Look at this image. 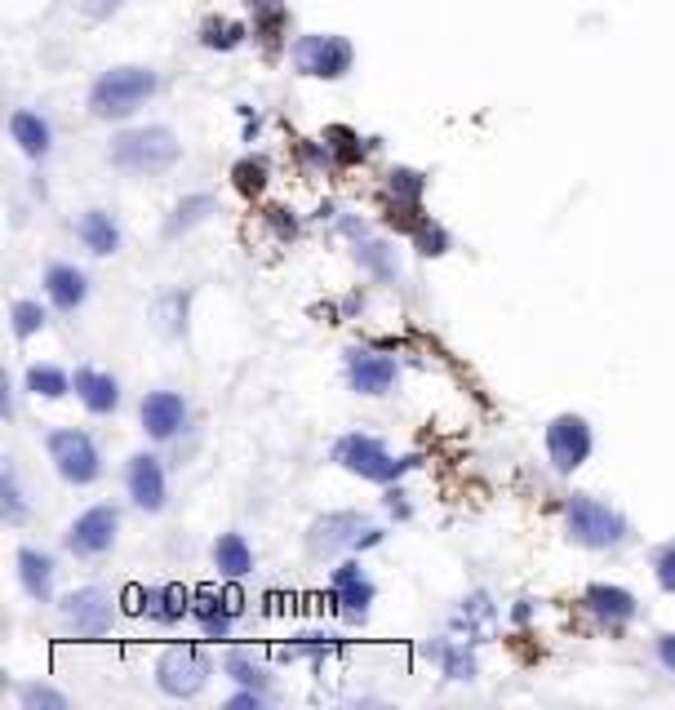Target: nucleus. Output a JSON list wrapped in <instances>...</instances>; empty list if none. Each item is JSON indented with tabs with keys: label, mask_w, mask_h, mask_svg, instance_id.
<instances>
[{
	"label": "nucleus",
	"mask_w": 675,
	"mask_h": 710,
	"mask_svg": "<svg viewBox=\"0 0 675 710\" xmlns=\"http://www.w3.org/2000/svg\"><path fill=\"white\" fill-rule=\"evenodd\" d=\"M356 63V50L347 36H333V32H311L293 41V67L311 81H343Z\"/></svg>",
	"instance_id": "6"
},
{
	"label": "nucleus",
	"mask_w": 675,
	"mask_h": 710,
	"mask_svg": "<svg viewBox=\"0 0 675 710\" xmlns=\"http://www.w3.org/2000/svg\"><path fill=\"white\" fill-rule=\"evenodd\" d=\"M125 489L134 498L138 511L147 515H160L165 502H169V484H165V467L156 453H134L129 467H125Z\"/></svg>",
	"instance_id": "12"
},
{
	"label": "nucleus",
	"mask_w": 675,
	"mask_h": 710,
	"mask_svg": "<svg viewBox=\"0 0 675 710\" xmlns=\"http://www.w3.org/2000/svg\"><path fill=\"white\" fill-rule=\"evenodd\" d=\"M28 391L41 400H63L72 391V374H63L59 365H32L28 369Z\"/></svg>",
	"instance_id": "27"
},
{
	"label": "nucleus",
	"mask_w": 675,
	"mask_h": 710,
	"mask_svg": "<svg viewBox=\"0 0 675 710\" xmlns=\"http://www.w3.org/2000/svg\"><path fill=\"white\" fill-rule=\"evenodd\" d=\"M19 706L23 710H68V692H59L50 683H23L19 688Z\"/></svg>",
	"instance_id": "31"
},
{
	"label": "nucleus",
	"mask_w": 675,
	"mask_h": 710,
	"mask_svg": "<svg viewBox=\"0 0 675 710\" xmlns=\"http://www.w3.org/2000/svg\"><path fill=\"white\" fill-rule=\"evenodd\" d=\"M54 555L50 551H37V546H23L19 551V586L28 591V599L37 604H50L54 599Z\"/></svg>",
	"instance_id": "20"
},
{
	"label": "nucleus",
	"mask_w": 675,
	"mask_h": 710,
	"mask_svg": "<svg viewBox=\"0 0 675 710\" xmlns=\"http://www.w3.org/2000/svg\"><path fill=\"white\" fill-rule=\"evenodd\" d=\"M200 45L205 50H236V45H245V28L240 23H231V19H209L205 28H200Z\"/></svg>",
	"instance_id": "28"
},
{
	"label": "nucleus",
	"mask_w": 675,
	"mask_h": 710,
	"mask_svg": "<svg viewBox=\"0 0 675 710\" xmlns=\"http://www.w3.org/2000/svg\"><path fill=\"white\" fill-rule=\"evenodd\" d=\"M138 613L152 617V622H160V626H174V622L191 617V595H187L183 586H152V591L143 595Z\"/></svg>",
	"instance_id": "22"
},
{
	"label": "nucleus",
	"mask_w": 675,
	"mask_h": 710,
	"mask_svg": "<svg viewBox=\"0 0 675 710\" xmlns=\"http://www.w3.org/2000/svg\"><path fill=\"white\" fill-rule=\"evenodd\" d=\"M76 240L94 253V258H112V253H121V222L107 213V209H85L81 218H76Z\"/></svg>",
	"instance_id": "19"
},
{
	"label": "nucleus",
	"mask_w": 675,
	"mask_h": 710,
	"mask_svg": "<svg viewBox=\"0 0 675 710\" xmlns=\"http://www.w3.org/2000/svg\"><path fill=\"white\" fill-rule=\"evenodd\" d=\"M236 613H240V604L236 599H218V595H196V604H191V617L200 622V630L209 639H227Z\"/></svg>",
	"instance_id": "23"
},
{
	"label": "nucleus",
	"mask_w": 675,
	"mask_h": 710,
	"mask_svg": "<svg viewBox=\"0 0 675 710\" xmlns=\"http://www.w3.org/2000/svg\"><path fill=\"white\" fill-rule=\"evenodd\" d=\"M333 462L361 476V480H374V484H396L405 471L418 467V458H396L378 436H365V431H352L333 445Z\"/></svg>",
	"instance_id": "4"
},
{
	"label": "nucleus",
	"mask_w": 675,
	"mask_h": 710,
	"mask_svg": "<svg viewBox=\"0 0 675 710\" xmlns=\"http://www.w3.org/2000/svg\"><path fill=\"white\" fill-rule=\"evenodd\" d=\"M138 418H143V431L165 445V440L183 436V427H187L191 414H187V400H183L178 391H152V396L143 400Z\"/></svg>",
	"instance_id": "16"
},
{
	"label": "nucleus",
	"mask_w": 675,
	"mask_h": 710,
	"mask_svg": "<svg viewBox=\"0 0 675 710\" xmlns=\"http://www.w3.org/2000/svg\"><path fill=\"white\" fill-rule=\"evenodd\" d=\"M116 533H121V511L116 507H90V511H81L76 520H72V529H68V551L72 555H81V560H98V555H107L112 546H116Z\"/></svg>",
	"instance_id": "11"
},
{
	"label": "nucleus",
	"mask_w": 675,
	"mask_h": 710,
	"mask_svg": "<svg viewBox=\"0 0 675 710\" xmlns=\"http://www.w3.org/2000/svg\"><path fill=\"white\" fill-rule=\"evenodd\" d=\"M121 6H125V0H90V6H85V10H90L94 19H107V14H116Z\"/></svg>",
	"instance_id": "38"
},
{
	"label": "nucleus",
	"mask_w": 675,
	"mask_h": 710,
	"mask_svg": "<svg viewBox=\"0 0 675 710\" xmlns=\"http://www.w3.org/2000/svg\"><path fill=\"white\" fill-rule=\"evenodd\" d=\"M160 76L152 67H112L90 85V116L98 121H125L147 98H156Z\"/></svg>",
	"instance_id": "1"
},
{
	"label": "nucleus",
	"mask_w": 675,
	"mask_h": 710,
	"mask_svg": "<svg viewBox=\"0 0 675 710\" xmlns=\"http://www.w3.org/2000/svg\"><path fill=\"white\" fill-rule=\"evenodd\" d=\"M427 652L445 666V675H449V679H476V657H471L467 639H436Z\"/></svg>",
	"instance_id": "26"
},
{
	"label": "nucleus",
	"mask_w": 675,
	"mask_h": 710,
	"mask_svg": "<svg viewBox=\"0 0 675 710\" xmlns=\"http://www.w3.org/2000/svg\"><path fill=\"white\" fill-rule=\"evenodd\" d=\"M218 213V200L209 196V191H196V196H183L178 205H174V213L165 218V236H187L191 227H200V222H209Z\"/></svg>",
	"instance_id": "24"
},
{
	"label": "nucleus",
	"mask_w": 675,
	"mask_h": 710,
	"mask_svg": "<svg viewBox=\"0 0 675 710\" xmlns=\"http://www.w3.org/2000/svg\"><path fill=\"white\" fill-rule=\"evenodd\" d=\"M10 138H14L19 152L32 156V160H45V156L54 152V125H50L41 112H28V107L10 116Z\"/></svg>",
	"instance_id": "21"
},
{
	"label": "nucleus",
	"mask_w": 675,
	"mask_h": 710,
	"mask_svg": "<svg viewBox=\"0 0 675 710\" xmlns=\"http://www.w3.org/2000/svg\"><path fill=\"white\" fill-rule=\"evenodd\" d=\"M45 293H50V302L59 306V311H81L85 306V297H90V275L81 271V267H72V262H50V271H45Z\"/></svg>",
	"instance_id": "18"
},
{
	"label": "nucleus",
	"mask_w": 675,
	"mask_h": 710,
	"mask_svg": "<svg viewBox=\"0 0 675 710\" xmlns=\"http://www.w3.org/2000/svg\"><path fill=\"white\" fill-rule=\"evenodd\" d=\"M236 187L245 191V196H258L262 187H267V160L258 156V160H240L236 165Z\"/></svg>",
	"instance_id": "35"
},
{
	"label": "nucleus",
	"mask_w": 675,
	"mask_h": 710,
	"mask_svg": "<svg viewBox=\"0 0 675 710\" xmlns=\"http://www.w3.org/2000/svg\"><path fill=\"white\" fill-rule=\"evenodd\" d=\"M423 174H414V169H396L392 174V196H396V205H409V209H418V200H423Z\"/></svg>",
	"instance_id": "33"
},
{
	"label": "nucleus",
	"mask_w": 675,
	"mask_h": 710,
	"mask_svg": "<svg viewBox=\"0 0 675 710\" xmlns=\"http://www.w3.org/2000/svg\"><path fill=\"white\" fill-rule=\"evenodd\" d=\"M209 675H214L209 657H205L200 648H191V644H178V648H169V652L156 661V683H160V692H165V697H178V701L205 692Z\"/></svg>",
	"instance_id": "8"
},
{
	"label": "nucleus",
	"mask_w": 675,
	"mask_h": 710,
	"mask_svg": "<svg viewBox=\"0 0 675 710\" xmlns=\"http://www.w3.org/2000/svg\"><path fill=\"white\" fill-rule=\"evenodd\" d=\"M222 670H227V675H231L240 688H262V692H267V670H262L258 661H249L245 652H227Z\"/></svg>",
	"instance_id": "32"
},
{
	"label": "nucleus",
	"mask_w": 675,
	"mask_h": 710,
	"mask_svg": "<svg viewBox=\"0 0 675 710\" xmlns=\"http://www.w3.org/2000/svg\"><path fill=\"white\" fill-rule=\"evenodd\" d=\"M45 320H50V315H45V306H41V302H32V297H23V302H14V306H10L14 337H23V342H28L32 333H41V328H45Z\"/></svg>",
	"instance_id": "30"
},
{
	"label": "nucleus",
	"mask_w": 675,
	"mask_h": 710,
	"mask_svg": "<svg viewBox=\"0 0 675 710\" xmlns=\"http://www.w3.org/2000/svg\"><path fill=\"white\" fill-rule=\"evenodd\" d=\"M0 493H6V520L10 524H23L28 520V493H23V480H19V471L6 462V476H0Z\"/></svg>",
	"instance_id": "29"
},
{
	"label": "nucleus",
	"mask_w": 675,
	"mask_h": 710,
	"mask_svg": "<svg viewBox=\"0 0 675 710\" xmlns=\"http://www.w3.org/2000/svg\"><path fill=\"white\" fill-rule=\"evenodd\" d=\"M396 378H401V369H396L392 355H378L370 346L347 351V383H352L356 396H387L396 387Z\"/></svg>",
	"instance_id": "13"
},
{
	"label": "nucleus",
	"mask_w": 675,
	"mask_h": 710,
	"mask_svg": "<svg viewBox=\"0 0 675 710\" xmlns=\"http://www.w3.org/2000/svg\"><path fill=\"white\" fill-rule=\"evenodd\" d=\"M378 542H383V529H370L361 511H329L307 529V551L315 560H329L338 551H370Z\"/></svg>",
	"instance_id": "5"
},
{
	"label": "nucleus",
	"mask_w": 675,
	"mask_h": 710,
	"mask_svg": "<svg viewBox=\"0 0 675 710\" xmlns=\"http://www.w3.org/2000/svg\"><path fill=\"white\" fill-rule=\"evenodd\" d=\"M657 661H662V666H666V670L675 675V630L657 639Z\"/></svg>",
	"instance_id": "37"
},
{
	"label": "nucleus",
	"mask_w": 675,
	"mask_h": 710,
	"mask_svg": "<svg viewBox=\"0 0 675 710\" xmlns=\"http://www.w3.org/2000/svg\"><path fill=\"white\" fill-rule=\"evenodd\" d=\"M564 529H569V537L578 542V546H586V551H613V546H622L626 542V520H622V511L617 507H609V502H600V498H591V493H573L569 502H564Z\"/></svg>",
	"instance_id": "3"
},
{
	"label": "nucleus",
	"mask_w": 675,
	"mask_h": 710,
	"mask_svg": "<svg viewBox=\"0 0 675 710\" xmlns=\"http://www.w3.org/2000/svg\"><path fill=\"white\" fill-rule=\"evenodd\" d=\"M582 608L604 626V630H626L631 622H635V613H640V604H635V595L631 591H622V586H609V582H595V586H586L582 591Z\"/></svg>",
	"instance_id": "15"
},
{
	"label": "nucleus",
	"mask_w": 675,
	"mask_h": 710,
	"mask_svg": "<svg viewBox=\"0 0 675 710\" xmlns=\"http://www.w3.org/2000/svg\"><path fill=\"white\" fill-rule=\"evenodd\" d=\"M653 577H657V586H662L666 595H675V542L653 555Z\"/></svg>",
	"instance_id": "36"
},
{
	"label": "nucleus",
	"mask_w": 675,
	"mask_h": 710,
	"mask_svg": "<svg viewBox=\"0 0 675 710\" xmlns=\"http://www.w3.org/2000/svg\"><path fill=\"white\" fill-rule=\"evenodd\" d=\"M72 391H76V400H81L90 414H98V418H107V414L121 409V383H116L112 374H103V369L81 365V369L72 374Z\"/></svg>",
	"instance_id": "17"
},
{
	"label": "nucleus",
	"mask_w": 675,
	"mask_h": 710,
	"mask_svg": "<svg viewBox=\"0 0 675 710\" xmlns=\"http://www.w3.org/2000/svg\"><path fill=\"white\" fill-rule=\"evenodd\" d=\"M178 156H183V143L169 125H143V129H125L121 138H112V165L138 178L174 169Z\"/></svg>",
	"instance_id": "2"
},
{
	"label": "nucleus",
	"mask_w": 675,
	"mask_h": 710,
	"mask_svg": "<svg viewBox=\"0 0 675 710\" xmlns=\"http://www.w3.org/2000/svg\"><path fill=\"white\" fill-rule=\"evenodd\" d=\"M45 449H50L54 471H59L68 484H76V489H85V484H94V480L103 476V458H98L94 436H85V431H76V427L50 431Z\"/></svg>",
	"instance_id": "7"
},
{
	"label": "nucleus",
	"mask_w": 675,
	"mask_h": 710,
	"mask_svg": "<svg viewBox=\"0 0 675 710\" xmlns=\"http://www.w3.org/2000/svg\"><path fill=\"white\" fill-rule=\"evenodd\" d=\"M329 586H333V604H338V613H343L347 622H365L370 617V604H374V577L356 564V560H347V564H338L333 568V577H329Z\"/></svg>",
	"instance_id": "14"
},
{
	"label": "nucleus",
	"mask_w": 675,
	"mask_h": 710,
	"mask_svg": "<svg viewBox=\"0 0 675 710\" xmlns=\"http://www.w3.org/2000/svg\"><path fill=\"white\" fill-rule=\"evenodd\" d=\"M591 445H595V436H591V422L582 414L551 418V427H547V458H551V467L560 476H573L591 458Z\"/></svg>",
	"instance_id": "9"
},
{
	"label": "nucleus",
	"mask_w": 675,
	"mask_h": 710,
	"mask_svg": "<svg viewBox=\"0 0 675 710\" xmlns=\"http://www.w3.org/2000/svg\"><path fill=\"white\" fill-rule=\"evenodd\" d=\"M209 555H214V568H218L222 577H245V573H253V551H249V542H245L240 533H222Z\"/></svg>",
	"instance_id": "25"
},
{
	"label": "nucleus",
	"mask_w": 675,
	"mask_h": 710,
	"mask_svg": "<svg viewBox=\"0 0 675 710\" xmlns=\"http://www.w3.org/2000/svg\"><path fill=\"white\" fill-rule=\"evenodd\" d=\"M116 622V604L103 586H81L63 599V626L76 635V639H103Z\"/></svg>",
	"instance_id": "10"
},
{
	"label": "nucleus",
	"mask_w": 675,
	"mask_h": 710,
	"mask_svg": "<svg viewBox=\"0 0 675 710\" xmlns=\"http://www.w3.org/2000/svg\"><path fill=\"white\" fill-rule=\"evenodd\" d=\"M409 231H414V240H418V249L427 253V258H440L445 249H449V236L436 227V222H427V218H418V222H409Z\"/></svg>",
	"instance_id": "34"
}]
</instances>
